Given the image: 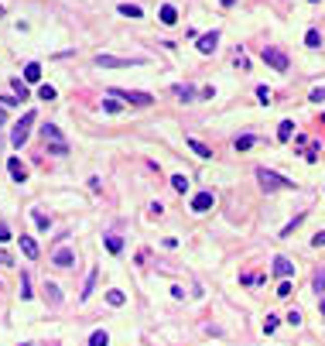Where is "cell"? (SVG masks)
Masks as SVG:
<instances>
[{
	"label": "cell",
	"instance_id": "6",
	"mask_svg": "<svg viewBox=\"0 0 325 346\" xmlns=\"http://www.w3.org/2000/svg\"><path fill=\"white\" fill-rule=\"evenodd\" d=\"M96 65L99 69H127V65H144V58H116V55H96Z\"/></svg>",
	"mask_w": 325,
	"mask_h": 346
},
{
	"label": "cell",
	"instance_id": "40",
	"mask_svg": "<svg viewBox=\"0 0 325 346\" xmlns=\"http://www.w3.org/2000/svg\"><path fill=\"white\" fill-rule=\"evenodd\" d=\"M311 244H315V247H325V230L315 233V240H311Z\"/></svg>",
	"mask_w": 325,
	"mask_h": 346
},
{
	"label": "cell",
	"instance_id": "10",
	"mask_svg": "<svg viewBox=\"0 0 325 346\" xmlns=\"http://www.w3.org/2000/svg\"><path fill=\"white\" fill-rule=\"evenodd\" d=\"M7 172H11L14 182H28V168L21 165V158H11V161H7Z\"/></svg>",
	"mask_w": 325,
	"mask_h": 346
},
{
	"label": "cell",
	"instance_id": "25",
	"mask_svg": "<svg viewBox=\"0 0 325 346\" xmlns=\"http://www.w3.org/2000/svg\"><path fill=\"white\" fill-rule=\"evenodd\" d=\"M120 14H123V18H140V7H134V4H120Z\"/></svg>",
	"mask_w": 325,
	"mask_h": 346
},
{
	"label": "cell",
	"instance_id": "31",
	"mask_svg": "<svg viewBox=\"0 0 325 346\" xmlns=\"http://www.w3.org/2000/svg\"><path fill=\"white\" fill-rule=\"evenodd\" d=\"M45 291H48V298H52V305H58V302H62V295H58V288H55V285H45Z\"/></svg>",
	"mask_w": 325,
	"mask_h": 346
},
{
	"label": "cell",
	"instance_id": "41",
	"mask_svg": "<svg viewBox=\"0 0 325 346\" xmlns=\"http://www.w3.org/2000/svg\"><path fill=\"white\" fill-rule=\"evenodd\" d=\"M0 264H14V261H11V254H7V250H0Z\"/></svg>",
	"mask_w": 325,
	"mask_h": 346
},
{
	"label": "cell",
	"instance_id": "15",
	"mask_svg": "<svg viewBox=\"0 0 325 346\" xmlns=\"http://www.w3.org/2000/svg\"><path fill=\"white\" fill-rule=\"evenodd\" d=\"M24 79H28V82H38V79H41V65H38V62H28V65H24Z\"/></svg>",
	"mask_w": 325,
	"mask_h": 346
},
{
	"label": "cell",
	"instance_id": "24",
	"mask_svg": "<svg viewBox=\"0 0 325 346\" xmlns=\"http://www.w3.org/2000/svg\"><path fill=\"white\" fill-rule=\"evenodd\" d=\"M11 89L18 93V99H28V86H24L21 79H11Z\"/></svg>",
	"mask_w": 325,
	"mask_h": 346
},
{
	"label": "cell",
	"instance_id": "17",
	"mask_svg": "<svg viewBox=\"0 0 325 346\" xmlns=\"http://www.w3.org/2000/svg\"><path fill=\"white\" fill-rule=\"evenodd\" d=\"M175 96H178V99H185V103H189V99L195 96V86H189V82H182V86H175Z\"/></svg>",
	"mask_w": 325,
	"mask_h": 346
},
{
	"label": "cell",
	"instance_id": "20",
	"mask_svg": "<svg viewBox=\"0 0 325 346\" xmlns=\"http://www.w3.org/2000/svg\"><path fill=\"white\" fill-rule=\"evenodd\" d=\"M106 250H110V254H120V250H123V240H120L116 233H106Z\"/></svg>",
	"mask_w": 325,
	"mask_h": 346
},
{
	"label": "cell",
	"instance_id": "19",
	"mask_svg": "<svg viewBox=\"0 0 325 346\" xmlns=\"http://www.w3.org/2000/svg\"><path fill=\"white\" fill-rule=\"evenodd\" d=\"M89 346H110V336H106V329H96L93 336H89Z\"/></svg>",
	"mask_w": 325,
	"mask_h": 346
},
{
	"label": "cell",
	"instance_id": "30",
	"mask_svg": "<svg viewBox=\"0 0 325 346\" xmlns=\"http://www.w3.org/2000/svg\"><path fill=\"white\" fill-rule=\"evenodd\" d=\"M257 99H260L264 106H267V103H270V89H267V86H257Z\"/></svg>",
	"mask_w": 325,
	"mask_h": 346
},
{
	"label": "cell",
	"instance_id": "12",
	"mask_svg": "<svg viewBox=\"0 0 325 346\" xmlns=\"http://www.w3.org/2000/svg\"><path fill=\"white\" fill-rule=\"evenodd\" d=\"M21 250H24L28 261H38V244H35L31 237H24V233H21Z\"/></svg>",
	"mask_w": 325,
	"mask_h": 346
},
{
	"label": "cell",
	"instance_id": "14",
	"mask_svg": "<svg viewBox=\"0 0 325 346\" xmlns=\"http://www.w3.org/2000/svg\"><path fill=\"white\" fill-rule=\"evenodd\" d=\"M291 134H294V120H281L277 124V141H291Z\"/></svg>",
	"mask_w": 325,
	"mask_h": 346
},
{
	"label": "cell",
	"instance_id": "18",
	"mask_svg": "<svg viewBox=\"0 0 325 346\" xmlns=\"http://www.w3.org/2000/svg\"><path fill=\"white\" fill-rule=\"evenodd\" d=\"M106 302H110V305H113V308H120V305H123V302H127V295H123V291H120V288H113V291H106Z\"/></svg>",
	"mask_w": 325,
	"mask_h": 346
},
{
	"label": "cell",
	"instance_id": "33",
	"mask_svg": "<svg viewBox=\"0 0 325 346\" xmlns=\"http://www.w3.org/2000/svg\"><path fill=\"white\" fill-rule=\"evenodd\" d=\"M274 329H277V315H267L264 319V332H274Z\"/></svg>",
	"mask_w": 325,
	"mask_h": 346
},
{
	"label": "cell",
	"instance_id": "45",
	"mask_svg": "<svg viewBox=\"0 0 325 346\" xmlns=\"http://www.w3.org/2000/svg\"><path fill=\"white\" fill-rule=\"evenodd\" d=\"M0 18H4V7H0Z\"/></svg>",
	"mask_w": 325,
	"mask_h": 346
},
{
	"label": "cell",
	"instance_id": "3",
	"mask_svg": "<svg viewBox=\"0 0 325 346\" xmlns=\"http://www.w3.org/2000/svg\"><path fill=\"white\" fill-rule=\"evenodd\" d=\"M260 58L267 62V65L274 69V72H287V69H291V58H287L284 52H281V48H274V45H264Z\"/></svg>",
	"mask_w": 325,
	"mask_h": 346
},
{
	"label": "cell",
	"instance_id": "5",
	"mask_svg": "<svg viewBox=\"0 0 325 346\" xmlns=\"http://www.w3.org/2000/svg\"><path fill=\"white\" fill-rule=\"evenodd\" d=\"M113 96H120V99H127L130 106H151L154 103V96L151 93H144V89H110Z\"/></svg>",
	"mask_w": 325,
	"mask_h": 346
},
{
	"label": "cell",
	"instance_id": "27",
	"mask_svg": "<svg viewBox=\"0 0 325 346\" xmlns=\"http://www.w3.org/2000/svg\"><path fill=\"white\" fill-rule=\"evenodd\" d=\"M305 45H308V48H318V45H322V38H318V31H315V28L305 35Z\"/></svg>",
	"mask_w": 325,
	"mask_h": 346
},
{
	"label": "cell",
	"instance_id": "9",
	"mask_svg": "<svg viewBox=\"0 0 325 346\" xmlns=\"http://www.w3.org/2000/svg\"><path fill=\"white\" fill-rule=\"evenodd\" d=\"M216 45H219V31H209V35H202V38H199V52H202V55H212V52H216Z\"/></svg>",
	"mask_w": 325,
	"mask_h": 346
},
{
	"label": "cell",
	"instance_id": "13",
	"mask_svg": "<svg viewBox=\"0 0 325 346\" xmlns=\"http://www.w3.org/2000/svg\"><path fill=\"white\" fill-rule=\"evenodd\" d=\"M157 21H161V24H168V28H172L175 21H178V11H175L172 4H165V7H161V11H157Z\"/></svg>",
	"mask_w": 325,
	"mask_h": 346
},
{
	"label": "cell",
	"instance_id": "1",
	"mask_svg": "<svg viewBox=\"0 0 325 346\" xmlns=\"http://www.w3.org/2000/svg\"><path fill=\"white\" fill-rule=\"evenodd\" d=\"M257 182H260L267 192H277V189H294V182H291V178H284V175H277V172H267V168H257Z\"/></svg>",
	"mask_w": 325,
	"mask_h": 346
},
{
	"label": "cell",
	"instance_id": "42",
	"mask_svg": "<svg viewBox=\"0 0 325 346\" xmlns=\"http://www.w3.org/2000/svg\"><path fill=\"white\" fill-rule=\"evenodd\" d=\"M4 120H7V113H4V106H0V124H4Z\"/></svg>",
	"mask_w": 325,
	"mask_h": 346
},
{
	"label": "cell",
	"instance_id": "2",
	"mask_svg": "<svg viewBox=\"0 0 325 346\" xmlns=\"http://www.w3.org/2000/svg\"><path fill=\"white\" fill-rule=\"evenodd\" d=\"M35 120H38V113L28 110V113L14 124V131H11V144H14V148H24V141H28V134H31V124H35Z\"/></svg>",
	"mask_w": 325,
	"mask_h": 346
},
{
	"label": "cell",
	"instance_id": "11",
	"mask_svg": "<svg viewBox=\"0 0 325 346\" xmlns=\"http://www.w3.org/2000/svg\"><path fill=\"white\" fill-rule=\"evenodd\" d=\"M274 274L284 281V278H291V274H294V264H291L287 257H274Z\"/></svg>",
	"mask_w": 325,
	"mask_h": 346
},
{
	"label": "cell",
	"instance_id": "26",
	"mask_svg": "<svg viewBox=\"0 0 325 346\" xmlns=\"http://www.w3.org/2000/svg\"><path fill=\"white\" fill-rule=\"evenodd\" d=\"M250 148H253V137H250V134L236 137V151H250Z\"/></svg>",
	"mask_w": 325,
	"mask_h": 346
},
{
	"label": "cell",
	"instance_id": "28",
	"mask_svg": "<svg viewBox=\"0 0 325 346\" xmlns=\"http://www.w3.org/2000/svg\"><path fill=\"white\" fill-rule=\"evenodd\" d=\"M35 223H38V230H48V226H52V223H48V216L38 212V209H35Z\"/></svg>",
	"mask_w": 325,
	"mask_h": 346
},
{
	"label": "cell",
	"instance_id": "35",
	"mask_svg": "<svg viewBox=\"0 0 325 346\" xmlns=\"http://www.w3.org/2000/svg\"><path fill=\"white\" fill-rule=\"evenodd\" d=\"M103 110H106V113H116V110H120V103H116V99H103Z\"/></svg>",
	"mask_w": 325,
	"mask_h": 346
},
{
	"label": "cell",
	"instance_id": "29",
	"mask_svg": "<svg viewBox=\"0 0 325 346\" xmlns=\"http://www.w3.org/2000/svg\"><path fill=\"white\" fill-rule=\"evenodd\" d=\"M38 99H55V86H41V89H38Z\"/></svg>",
	"mask_w": 325,
	"mask_h": 346
},
{
	"label": "cell",
	"instance_id": "7",
	"mask_svg": "<svg viewBox=\"0 0 325 346\" xmlns=\"http://www.w3.org/2000/svg\"><path fill=\"white\" fill-rule=\"evenodd\" d=\"M212 206H216V195L212 192H199L192 199V212H209Z\"/></svg>",
	"mask_w": 325,
	"mask_h": 346
},
{
	"label": "cell",
	"instance_id": "8",
	"mask_svg": "<svg viewBox=\"0 0 325 346\" xmlns=\"http://www.w3.org/2000/svg\"><path fill=\"white\" fill-rule=\"evenodd\" d=\"M52 264H55V268H72V264H76V254L69 247H58L55 254H52Z\"/></svg>",
	"mask_w": 325,
	"mask_h": 346
},
{
	"label": "cell",
	"instance_id": "46",
	"mask_svg": "<svg viewBox=\"0 0 325 346\" xmlns=\"http://www.w3.org/2000/svg\"><path fill=\"white\" fill-rule=\"evenodd\" d=\"M21 346H28V343H21Z\"/></svg>",
	"mask_w": 325,
	"mask_h": 346
},
{
	"label": "cell",
	"instance_id": "38",
	"mask_svg": "<svg viewBox=\"0 0 325 346\" xmlns=\"http://www.w3.org/2000/svg\"><path fill=\"white\" fill-rule=\"evenodd\" d=\"M21 99L18 96H0V106H18Z\"/></svg>",
	"mask_w": 325,
	"mask_h": 346
},
{
	"label": "cell",
	"instance_id": "36",
	"mask_svg": "<svg viewBox=\"0 0 325 346\" xmlns=\"http://www.w3.org/2000/svg\"><path fill=\"white\" fill-rule=\"evenodd\" d=\"M287 322H291V326H298V322H301V312H298V308H291V312H287Z\"/></svg>",
	"mask_w": 325,
	"mask_h": 346
},
{
	"label": "cell",
	"instance_id": "44",
	"mask_svg": "<svg viewBox=\"0 0 325 346\" xmlns=\"http://www.w3.org/2000/svg\"><path fill=\"white\" fill-rule=\"evenodd\" d=\"M223 4H226V7H230V4H233V0H223Z\"/></svg>",
	"mask_w": 325,
	"mask_h": 346
},
{
	"label": "cell",
	"instance_id": "32",
	"mask_svg": "<svg viewBox=\"0 0 325 346\" xmlns=\"http://www.w3.org/2000/svg\"><path fill=\"white\" fill-rule=\"evenodd\" d=\"M287 295H291V281H281V285H277V298H287Z\"/></svg>",
	"mask_w": 325,
	"mask_h": 346
},
{
	"label": "cell",
	"instance_id": "39",
	"mask_svg": "<svg viewBox=\"0 0 325 346\" xmlns=\"http://www.w3.org/2000/svg\"><path fill=\"white\" fill-rule=\"evenodd\" d=\"M322 99H325V86L322 89H311V103H322Z\"/></svg>",
	"mask_w": 325,
	"mask_h": 346
},
{
	"label": "cell",
	"instance_id": "22",
	"mask_svg": "<svg viewBox=\"0 0 325 346\" xmlns=\"http://www.w3.org/2000/svg\"><path fill=\"white\" fill-rule=\"evenodd\" d=\"M172 189L175 192H185V189H189V178H185V175H172Z\"/></svg>",
	"mask_w": 325,
	"mask_h": 346
},
{
	"label": "cell",
	"instance_id": "16",
	"mask_svg": "<svg viewBox=\"0 0 325 346\" xmlns=\"http://www.w3.org/2000/svg\"><path fill=\"white\" fill-rule=\"evenodd\" d=\"M185 144H189V148H192V151H195V154H199V158H212V151H209V148H206V144H202V141H195V137H189Z\"/></svg>",
	"mask_w": 325,
	"mask_h": 346
},
{
	"label": "cell",
	"instance_id": "4",
	"mask_svg": "<svg viewBox=\"0 0 325 346\" xmlns=\"http://www.w3.org/2000/svg\"><path fill=\"white\" fill-rule=\"evenodd\" d=\"M41 134H45V141H48V151L52 154H69V144H65V137H62V131H58L55 124H45Z\"/></svg>",
	"mask_w": 325,
	"mask_h": 346
},
{
	"label": "cell",
	"instance_id": "23",
	"mask_svg": "<svg viewBox=\"0 0 325 346\" xmlns=\"http://www.w3.org/2000/svg\"><path fill=\"white\" fill-rule=\"evenodd\" d=\"M311 285H315V291H318V295L325 291V268H318V271H315V278H311Z\"/></svg>",
	"mask_w": 325,
	"mask_h": 346
},
{
	"label": "cell",
	"instance_id": "21",
	"mask_svg": "<svg viewBox=\"0 0 325 346\" xmlns=\"http://www.w3.org/2000/svg\"><path fill=\"white\" fill-rule=\"evenodd\" d=\"M96 278H99V271H89V278H86V291H82V298H89V295H93V288H96Z\"/></svg>",
	"mask_w": 325,
	"mask_h": 346
},
{
	"label": "cell",
	"instance_id": "34",
	"mask_svg": "<svg viewBox=\"0 0 325 346\" xmlns=\"http://www.w3.org/2000/svg\"><path fill=\"white\" fill-rule=\"evenodd\" d=\"M7 240H11V226L0 219V244H7Z\"/></svg>",
	"mask_w": 325,
	"mask_h": 346
},
{
	"label": "cell",
	"instance_id": "43",
	"mask_svg": "<svg viewBox=\"0 0 325 346\" xmlns=\"http://www.w3.org/2000/svg\"><path fill=\"white\" fill-rule=\"evenodd\" d=\"M318 308H322V315H325V302H322V305H318Z\"/></svg>",
	"mask_w": 325,
	"mask_h": 346
},
{
	"label": "cell",
	"instance_id": "37",
	"mask_svg": "<svg viewBox=\"0 0 325 346\" xmlns=\"http://www.w3.org/2000/svg\"><path fill=\"white\" fill-rule=\"evenodd\" d=\"M21 298H31V291H28V274H21Z\"/></svg>",
	"mask_w": 325,
	"mask_h": 346
}]
</instances>
